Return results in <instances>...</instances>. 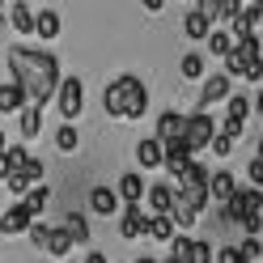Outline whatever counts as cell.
Here are the masks:
<instances>
[{
    "label": "cell",
    "mask_w": 263,
    "mask_h": 263,
    "mask_svg": "<svg viewBox=\"0 0 263 263\" xmlns=\"http://www.w3.org/2000/svg\"><path fill=\"white\" fill-rule=\"evenodd\" d=\"M9 68H13V85L26 93V106H43L60 85L55 55L30 51V47H9Z\"/></svg>",
    "instance_id": "obj_1"
},
{
    "label": "cell",
    "mask_w": 263,
    "mask_h": 263,
    "mask_svg": "<svg viewBox=\"0 0 263 263\" xmlns=\"http://www.w3.org/2000/svg\"><path fill=\"white\" fill-rule=\"evenodd\" d=\"M102 110L110 119H140V115L149 110V89H144V81L136 72H119L102 89Z\"/></svg>",
    "instance_id": "obj_2"
},
{
    "label": "cell",
    "mask_w": 263,
    "mask_h": 263,
    "mask_svg": "<svg viewBox=\"0 0 263 263\" xmlns=\"http://www.w3.org/2000/svg\"><path fill=\"white\" fill-rule=\"evenodd\" d=\"M174 195H178L191 212H200V208L208 204V174H204V166H195V161H191L187 174L178 178V191H174Z\"/></svg>",
    "instance_id": "obj_3"
},
{
    "label": "cell",
    "mask_w": 263,
    "mask_h": 263,
    "mask_svg": "<svg viewBox=\"0 0 263 263\" xmlns=\"http://www.w3.org/2000/svg\"><path fill=\"white\" fill-rule=\"evenodd\" d=\"M212 136H217L212 115L195 110L191 119H187V127H183V149H187V153H200V149H208V144H212Z\"/></svg>",
    "instance_id": "obj_4"
},
{
    "label": "cell",
    "mask_w": 263,
    "mask_h": 263,
    "mask_svg": "<svg viewBox=\"0 0 263 263\" xmlns=\"http://www.w3.org/2000/svg\"><path fill=\"white\" fill-rule=\"evenodd\" d=\"M55 98H60V110H64V119H77V115L85 110V85H81V77H60Z\"/></svg>",
    "instance_id": "obj_5"
},
{
    "label": "cell",
    "mask_w": 263,
    "mask_h": 263,
    "mask_svg": "<svg viewBox=\"0 0 263 263\" xmlns=\"http://www.w3.org/2000/svg\"><path fill=\"white\" fill-rule=\"evenodd\" d=\"M183 127H187V119L178 110H161V119H157V144L161 149H170V144H183Z\"/></svg>",
    "instance_id": "obj_6"
},
{
    "label": "cell",
    "mask_w": 263,
    "mask_h": 263,
    "mask_svg": "<svg viewBox=\"0 0 263 263\" xmlns=\"http://www.w3.org/2000/svg\"><path fill=\"white\" fill-rule=\"evenodd\" d=\"M225 98H229V77H225V72H212V77L204 81V89H200V110L208 115V106H212V102H225Z\"/></svg>",
    "instance_id": "obj_7"
},
{
    "label": "cell",
    "mask_w": 263,
    "mask_h": 263,
    "mask_svg": "<svg viewBox=\"0 0 263 263\" xmlns=\"http://www.w3.org/2000/svg\"><path fill=\"white\" fill-rule=\"evenodd\" d=\"M234 191H238V178L229 174V170H217L208 178V200H217V204H229L234 200Z\"/></svg>",
    "instance_id": "obj_8"
},
{
    "label": "cell",
    "mask_w": 263,
    "mask_h": 263,
    "mask_svg": "<svg viewBox=\"0 0 263 263\" xmlns=\"http://www.w3.org/2000/svg\"><path fill=\"white\" fill-rule=\"evenodd\" d=\"M30 225H34V221H30V212H26L22 204H9L5 212H0V229H5V238H13V234H26Z\"/></svg>",
    "instance_id": "obj_9"
},
{
    "label": "cell",
    "mask_w": 263,
    "mask_h": 263,
    "mask_svg": "<svg viewBox=\"0 0 263 263\" xmlns=\"http://www.w3.org/2000/svg\"><path fill=\"white\" fill-rule=\"evenodd\" d=\"M115 195L132 208V204H140V195H144V178L136 174V170H127L123 178H119V187H115Z\"/></svg>",
    "instance_id": "obj_10"
},
{
    "label": "cell",
    "mask_w": 263,
    "mask_h": 263,
    "mask_svg": "<svg viewBox=\"0 0 263 263\" xmlns=\"http://www.w3.org/2000/svg\"><path fill=\"white\" fill-rule=\"evenodd\" d=\"M208 34H212V22L204 17L200 9H191L187 17H183V39H191V43H204Z\"/></svg>",
    "instance_id": "obj_11"
},
{
    "label": "cell",
    "mask_w": 263,
    "mask_h": 263,
    "mask_svg": "<svg viewBox=\"0 0 263 263\" xmlns=\"http://www.w3.org/2000/svg\"><path fill=\"white\" fill-rule=\"evenodd\" d=\"M144 225H149V217L140 212V204H132V208H123V225H119V234L132 242V238H144Z\"/></svg>",
    "instance_id": "obj_12"
},
{
    "label": "cell",
    "mask_w": 263,
    "mask_h": 263,
    "mask_svg": "<svg viewBox=\"0 0 263 263\" xmlns=\"http://www.w3.org/2000/svg\"><path fill=\"white\" fill-rule=\"evenodd\" d=\"M89 208L98 212V217H110V212L119 208V195H115V187H93V191H89Z\"/></svg>",
    "instance_id": "obj_13"
},
{
    "label": "cell",
    "mask_w": 263,
    "mask_h": 263,
    "mask_svg": "<svg viewBox=\"0 0 263 263\" xmlns=\"http://www.w3.org/2000/svg\"><path fill=\"white\" fill-rule=\"evenodd\" d=\"M149 208L157 212V217H170V208H174V187H170V183L149 187Z\"/></svg>",
    "instance_id": "obj_14"
},
{
    "label": "cell",
    "mask_w": 263,
    "mask_h": 263,
    "mask_svg": "<svg viewBox=\"0 0 263 263\" xmlns=\"http://www.w3.org/2000/svg\"><path fill=\"white\" fill-rule=\"evenodd\" d=\"M47 200H51V187H47V183H39V187H30V191L22 195V208L30 212V221H34L39 212L47 208Z\"/></svg>",
    "instance_id": "obj_15"
},
{
    "label": "cell",
    "mask_w": 263,
    "mask_h": 263,
    "mask_svg": "<svg viewBox=\"0 0 263 263\" xmlns=\"http://www.w3.org/2000/svg\"><path fill=\"white\" fill-rule=\"evenodd\" d=\"M60 229L72 238V246H77V242H89V221H85V212H68Z\"/></svg>",
    "instance_id": "obj_16"
},
{
    "label": "cell",
    "mask_w": 263,
    "mask_h": 263,
    "mask_svg": "<svg viewBox=\"0 0 263 263\" xmlns=\"http://www.w3.org/2000/svg\"><path fill=\"white\" fill-rule=\"evenodd\" d=\"M136 161H140L144 170H157V166H161V144H157L153 136H144V140L136 144Z\"/></svg>",
    "instance_id": "obj_17"
},
{
    "label": "cell",
    "mask_w": 263,
    "mask_h": 263,
    "mask_svg": "<svg viewBox=\"0 0 263 263\" xmlns=\"http://www.w3.org/2000/svg\"><path fill=\"white\" fill-rule=\"evenodd\" d=\"M34 34L39 39H60V13L55 9H43L34 17Z\"/></svg>",
    "instance_id": "obj_18"
},
{
    "label": "cell",
    "mask_w": 263,
    "mask_h": 263,
    "mask_svg": "<svg viewBox=\"0 0 263 263\" xmlns=\"http://www.w3.org/2000/svg\"><path fill=\"white\" fill-rule=\"evenodd\" d=\"M0 161H5V170H9V174H22V170H26V161H30V153H26V144H9V149L0 153Z\"/></svg>",
    "instance_id": "obj_19"
},
{
    "label": "cell",
    "mask_w": 263,
    "mask_h": 263,
    "mask_svg": "<svg viewBox=\"0 0 263 263\" xmlns=\"http://www.w3.org/2000/svg\"><path fill=\"white\" fill-rule=\"evenodd\" d=\"M22 106H26V93H22L17 85H13V81H9V85H0V115L22 110Z\"/></svg>",
    "instance_id": "obj_20"
},
{
    "label": "cell",
    "mask_w": 263,
    "mask_h": 263,
    "mask_svg": "<svg viewBox=\"0 0 263 263\" xmlns=\"http://www.w3.org/2000/svg\"><path fill=\"white\" fill-rule=\"evenodd\" d=\"M204 68H208V64H204V55H200V51H187L183 60H178V72H183L187 81H200V77H204Z\"/></svg>",
    "instance_id": "obj_21"
},
{
    "label": "cell",
    "mask_w": 263,
    "mask_h": 263,
    "mask_svg": "<svg viewBox=\"0 0 263 263\" xmlns=\"http://www.w3.org/2000/svg\"><path fill=\"white\" fill-rule=\"evenodd\" d=\"M144 238H153V242H170V238H174V221H170V217H153L149 225H144Z\"/></svg>",
    "instance_id": "obj_22"
},
{
    "label": "cell",
    "mask_w": 263,
    "mask_h": 263,
    "mask_svg": "<svg viewBox=\"0 0 263 263\" xmlns=\"http://www.w3.org/2000/svg\"><path fill=\"white\" fill-rule=\"evenodd\" d=\"M39 127H43V106H22V136H39Z\"/></svg>",
    "instance_id": "obj_23"
},
{
    "label": "cell",
    "mask_w": 263,
    "mask_h": 263,
    "mask_svg": "<svg viewBox=\"0 0 263 263\" xmlns=\"http://www.w3.org/2000/svg\"><path fill=\"white\" fill-rule=\"evenodd\" d=\"M13 30H17V34H34V13H30V5H13Z\"/></svg>",
    "instance_id": "obj_24"
},
{
    "label": "cell",
    "mask_w": 263,
    "mask_h": 263,
    "mask_svg": "<svg viewBox=\"0 0 263 263\" xmlns=\"http://www.w3.org/2000/svg\"><path fill=\"white\" fill-rule=\"evenodd\" d=\"M208 51H212V55H229V51H234L229 30H212V34H208Z\"/></svg>",
    "instance_id": "obj_25"
},
{
    "label": "cell",
    "mask_w": 263,
    "mask_h": 263,
    "mask_svg": "<svg viewBox=\"0 0 263 263\" xmlns=\"http://www.w3.org/2000/svg\"><path fill=\"white\" fill-rule=\"evenodd\" d=\"M225 102H229V119L246 123V115H251V98H242V93H229Z\"/></svg>",
    "instance_id": "obj_26"
},
{
    "label": "cell",
    "mask_w": 263,
    "mask_h": 263,
    "mask_svg": "<svg viewBox=\"0 0 263 263\" xmlns=\"http://www.w3.org/2000/svg\"><path fill=\"white\" fill-rule=\"evenodd\" d=\"M187 263H212V246H208L204 238H191V246H187Z\"/></svg>",
    "instance_id": "obj_27"
},
{
    "label": "cell",
    "mask_w": 263,
    "mask_h": 263,
    "mask_svg": "<svg viewBox=\"0 0 263 263\" xmlns=\"http://www.w3.org/2000/svg\"><path fill=\"white\" fill-rule=\"evenodd\" d=\"M47 251H51V255H60V259H64V255L72 251V238L64 234V229H51V238H47Z\"/></svg>",
    "instance_id": "obj_28"
},
{
    "label": "cell",
    "mask_w": 263,
    "mask_h": 263,
    "mask_svg": "<svg viewBox=\"0 0 263 263\" xmlns=\"http://www.w3.org/2000/svg\"><path fill=\"white\" fill-rule=\"evenodd\" d=\"M55 149H60V153H72V149H77V127H72V123H64V127L55 132Z\"/></svg>",
    "instance_id": "obj_29"
},
{
    "label": "cell",
    "mask_w": 263,
    "mask_h": 263,
    "mask_svg": "<svg viewBox=\"0 0 263 263\" xmlns=\"http://www.w3.org/2000/svg\"><path fill=\"white\" fill-rule=\"evenodd\" d=\"M26 234H30V246H34V251H47V238H51V229H47V225H30Z\"/></svg>",
    "instance_id": "obj_30"
},
{
    "label": "cell",
    "mask_w": 263,
    "mask_h": 263,
    "mask_svg": "<svg viewBox=\"0 0 263 263\" xmlns=\"http://www.w3.org/2000/svg\"><path fill=\"white\" fill-rule=\"evenodd\" d=\"M238 251H242V259H246V263H255V259L263 255V246H259L255 238H242V246H238Z\"/></svg>",
    "instance_id": "obj_31"
},
{
    "label": "cell",
    "mask_w": 263,
    "mask_h": 263,
    "mask_svg": "<svg viewBox=\"0 0 263 263\" xmlns=\"http://www.w3.org/2000/svg\"><path fill=\"white\" fill-rule=\"evenodd\" d=\"M212 259H217V263H246V259H242V251H238V246H225V251H217V255H212Z\"/></svg>",
    "instance_id": "obj_32"
},
{
    "label": "cell",
    "mask_w": 263,
    "mask_h": 263,
    "mask_svg": "<svg viewBox=\"0 0 263 263\" xmlns=\"http://www.w3.org/2000/svg\"><path fill=\"white\" fill-rule=\"evenodd\" d=\"M5 183H9V191H13V195H26V191H30V183H26V174H9Z\"/></svg>",
    "instance_id": "obj_33"
},
{
    "label": "cell",
    "mask_w": 263,
    "mask_h": 263,
    "mask_svg": "<svg viewBox=\"0 0 263 263\" xmlns=\"http://www.w3.org/2000/svg\"><path fill=\"white\" fill-rule=\"evenodd\" d=\"M229 149H234V140H225V136H212V153H217V157H229Z\"/></svg>",
    "instance_id": "obj_34"
},
{
    "label": "cell",
    "mask_w": 263,
    "mask_h": 263,
    "mask_svg": "<svg viewBox=\"0 0 263 263\" xmlns=\"http://www.w3.org/2000/svg\"><path fill=\"white\" fill-rule=\"evenodd\" d=\"M246 174H251L255 191H263V166H259V161H251V166H246Z\"/></svg>",
    "instance_id": "obj_35"
},
{
    "label": "cell",
    "mask_w": 263,
    "mask_h": 263,
    "mask_svg": "<svg viewBox=\"0 0 263 263\" xmlns=\"http://www.w3.org/2000/svg\"><path fill=\"white\" fill-rule=\"evenodd\" d=\"M85 263H106V255H102V251H89V259H85Z\"/></svg>",
    "instance_id": "obj_36"
},
{
    "label": "cell",
    "mask_w": 263,
    "mask_h": 263,
    "mask_svg": "<svg viewBox=\"0 0 263 263\" xmlns=\"http://www.w3.org/2000/svg\"><path fill=\"white\" fill-rule=\"evenodd\" d=\"M251 102H255V106H259V115H263V89H259V93L251 98Z\"/></svg>",
    "instance_id": "obj_37"
},
{
    "label": "cell",
    "mask_w": 263,
    "mask_h": 263,
    "mask_svg": "<svg viewBox=\"0 0 263 263\" xmlns=\"http://www.w3.org/2000/svg\"><path fill=\"white\" fill-rule=\"evenodd\" d=\"M255 161H259V166H263V136H259V149H255Z\"/></svg>",
    "instance_id": "obj_38"
},
{
    "label": "cell",
    "mask_w": 263,
    "mask_h": 263,
    "mask_svg": "<svg viewBox=\"0 0 263 263\" xmlns=\"http://www.w3.org/2000/svg\"><path fill=\"white\" fill-rule=\"evenodd\" d=\"M0 153H5V127H0Z\"/></svg>",
    "instance_id": "obj_39"
},
{
    "label": "cell",
    "mask_w": 263,
    "mask_h": 263,
    "mask_svg": "<svg viewBox=\"0 0 263 263\" xmlns=\"http://www.w3.org/2000/svg\"><path fill=\"white\" fill-rule=\"evenodd\" d=\"M0 178H9V170H5V161H0Z\"/></svg>",
    "instance_id": "obj_40"
},
{
    "label": "cell",
    "mask_w": 263,
    "mask_h": 263,
    "mask_svg": "<svg viewBox=\"0 0 263 263\" xmlns=\"http://www.w3.org/2000/svg\"><path fill=\"white\" fill-rule=\"evenodd\" d=\"M136 263H157V259H144V255H140V259H136Z\"/></svg>",
    "instance_id": "obj_41"
},
{
    "label": "cell",
    "mask_w": 263,
    "mask_h": 263,
    "mask_svg": "<svg viewBox=\"0 0 263 263\" xmlns=\"http://www.w3.org/2000/svg\"><path fill=\"white\" fill-rule=\"evenodd\" d=\"M0 212H5V200H0Z\"/></svg>",
    "instance_id": "obj_42"
},
{
    "label": "cell",
    "mask_w": 263,
    "mask_h": 263,
    "mask_svg": "<svg viewBox=\"0 0 263 263\" xmlns=\"http://www.w3.org/2000/svg\"><path fill=\"white\" fill-rule=\"evenodd\" d=\"M161 263H174V259H161Z\"/></svg>",
    "instance_id": "obj_43"
},
{
    "label": "cell",
    "mask_w": 263,
    "mask_h": 263,
    "mask_svg": "<svg viewBox=\"0 0 263 263\" xmlns=\"http://www.w3.org/2000/svg\"><path fill=\"white\" fill-rule=\"evenodd\" d=\"M259 64H263V60H259Z\"/></svg>",
    "instance_id": "obj_44"
}]
</instances>
